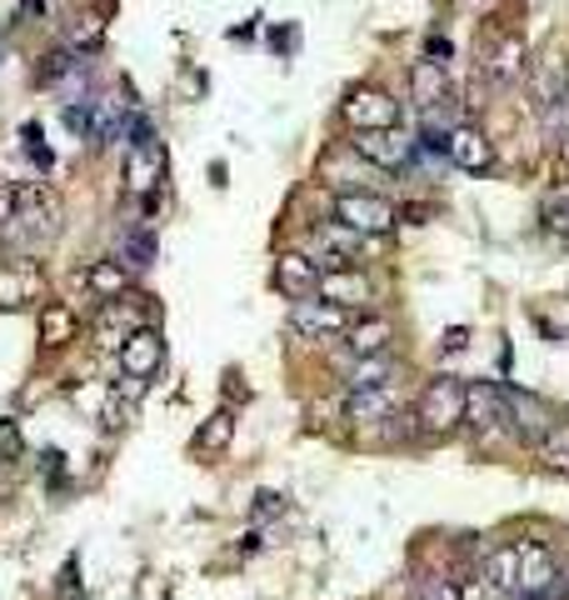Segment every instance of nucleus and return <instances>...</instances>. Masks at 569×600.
<instances>
[{
    "instance_id": "1",
    "label": "nucleus",
    "mask_w": 569,
    "mask_h": 600,
    "mask_svg": "<svg viewBox=\"0 0 569 600\" xmlns=\"http://www.w3.org/2000/svg\"><path fill=\"white\" fill-rule=\"evenodd\" d=\"M460 415H464V385L455 381V375H435V381H425V391H419L415 401V430L419 436H450V430H460Z\"/></svg>"
},
{
    "instance_id": "2",
    "label": "nucleus",
    "mask_w": 569,
    "mask_h": 600,
    "mask_svg": "<svg viewBox=\"0 0 569 600\" xmlns=\"http://www.w3.org/2000/svg\"><path fill=\"white\" fill-rule=\"evenodd\" d=\"M330 220H340L344 230L365 240H385L400 226V206L390 196H380V190H354V196H335Z\"/></svg>"
},
{
    "instance_id": "3",
    "label": "nucleus",
    "mask_w": 569,
    "mask_h": 600,
    "mask_svg": "<svg viewBox=\"0 0 569 600\" xmlns=\"http://www.w3.org/2000/svg\"><path fill=\"white\" fill-rule=\"evenodd\" d=\"M340 120L350 126L354 135L390 131V126H400V100L390 96L385 86H354L350 96L340 100Z\"/></svg>"
},
{
    "instance_id": "4",
    "label": "nucleus",
    "mask_w": 569,
    "mask_h": 600,
    "mask_svg": "<svg viewBox=\"0 0 569 600\" xmlns=\"http://www.w3.org/2000/svg\"><path fill=\"white\" fill-rule=\"evenodd\" d=\"M350 151L360 155L365 165H375L380 175H395V171H409L415 165V135L405 126H390V131H365L354 135Z\"/></svg>"
},
{
    "instance_id": "5",
    "label": "nucleus",
    "mask_w": 569,
    "mask_h": 600,
    "mask_svg": "<svg viewBox=\"0 0 569 600\" xmlns=\"http://www.w3.org/2000/svg\"><path fill=\"white\" fill-rule=\"evenodd\" d=\"M460 426L470 436H490V430H510V405H505V385L490 381H464V415Z\"/></svg>"
},
{
    "instance_id": "6",
    "label": "nucleus",
    "mask_w": 569,
    "mask_h": 600,
    "mask_svg": "<svg viewBox=\"0 0 569 600\" xmlns=\"http://www.w3.org/2000/svg\"><path fill=\"white\" fill-rule=\"evenodd\" d=\"M519 596L525 600H569L559 586V560L549 556L545 541H525L519 546Z\"/></svg>"
},
{
    "instance_id": "7",
    "label": "nucleus",
    "mask_w": 569,
    "mask_h": 600,
    "mask_svg": "<svg viewBox=\"0 0 569 600\" xmlns=\"http://www.w3.org/2000/svg\"><path fill=\"white\" fill-rule=\"evenodd\" d=\"M165 171H171V155H165V145H140V151H125V171H120V181H125V200H151L155 190L165 186Z\"/></svg>"
},
{
    "instance_id": "8",
    "label": "nucleus",
    "mask_w": 569,
    "mask_h": 600,
    "mask_svg": "<svg viewBox=\"0 0 569 600\" xmlns=\"http://www.w3.org/2000/svg\"><path fill=\"white\" fill-rule=\"evenodd\" d=\"M559 100H569V55L545 51L529 66V106H535V116H549Z\"/></svg>"
},
{
    "instance_id": "9",
    "label": "nucleus",
    "mask_w": 569,
    "mask_h": 600,
    "mask_svg": "<svg viewBox=\"0 0 569 600\" xmlns=\"http://www.w3.org/2000/svg\"><path fill=\"white\" fill-rule=\"evenodd\" d=\"M120 371L130 375V381H145L151 385V375H161L165 371V336L155 326H145V330H130L125 340H120Z\"/></svg>"
},
{
    "instance_id": "10",
    "label": "nucleus",
    "mask_w": 569,
    "mask_h": 600,
    "mask_svg": "<svg viewBox=\"0 0 569 600\" xmlns=\"http://www.w3.org/2000/svg\"><path fill=\"white\" fill-rule=\"evenodd\" d=\"M11 230L21 240H45L55 230V200L45 186H15V220Z\"/></svg>"
},
{
    "instance_id": "11",
    "label": "nucleus",
    "mask_w": 569,
    "mask_h": 600,
    "mask_svg": "<svg viewBox=\"0 0 569 600\" xmlns=\"http://www.w3.org/2000/svg\"><path fill=\"white\" fill-rule=\"evenodd\" d=\"M315 295L320 301H330V306L350 310V306H370L375 301V281H370L365 271H320V285H315Z\"/></svg>"
},
{
    "instance_id": "12",
    "label": "nucleus",
    "mask_w": 569,
    "mask_h": 600,
    "mask_svg": "<svg viewBox=\"0 0 569 600\" xmlns=\"http://www.w3.org/2000/svg\"><path fill=\"white\" fill-rule=\"evenodd\" d=\"M445 155H450L455 165H460L464 175H484L494 165V145L490 135L480 131V126H470V120H460L450 131V145H445Z\"/></svg>"
},
{
    "instance_id": "13",
    "label": "nucleus",
    "mask_w": 569,
    "mask_h": 600,
    "mask_svg": "<svg viewBox=\"0 0 569 600\" xmlns=\"http://www.w3.org/2000/svg\"><path fill=\"white\" fill-rule=\"evenodd\" d=\"M140 395H145V381H130V375H125V385H116V391L100 395L96 421H100V430H106V436H120V430L135 426V415H140Z\"/></svg>"
},
{
    "instance_id": "14",
    "label": "nucleus",
    "mask_w": 569,
    "mask_h": 600,
    "mask_svg": "<svg viewBox=\"0 0 569 600\" xmlns=\"http://www.w3.org/2000/svg\"><path fill=\"white\" fill-rule=\"evenodd\" d=\"M344 415H350L354 426H385V421H395V415H400L395 381H390V385H370V391H350Z\"/></svg>"
},
{
    "instance_id": "15",
    "label": "nucleus",
    "mask_w": 569,
    "mask_h": 600,
    "mask_svg": "<svg viewBox=\"0 0 569 600\" xmlns=\"http://www.w3.org/2000/svg\"><path fill=\"white\" fill-rule=\"evenodd\" d=\"M45 295V275L35 261H6L0 265V310H15L25 301H41Z\"/></svg>"
},
{
    "instance_id": "16",
    "label": "nucleus",
    "mask_w": 569,
    "mask_h": 600,
    "mask_svg": "<svg viewBox=\"0 0 569 600\" xmlns=\"http://www.w3.org/2000/svg\"><path fill=\"white\" fill-rule=\"evenodd\" d=\"M291 326L310 340H325V336H344L350 330V310L330 306V301H295L291 310Z\"/></svg>"
},
{
    "instance_id": "17",
    "label": "nucleus",
    "mask_w": 569,
    "mask_h": 600,
    "mask_svg": "<svg viewBox=\"0 0 569 600\" xmlns=\"http://www.w3.org/2000/svg\"><path fill=\"white\" fill-rule=\"evenodd\" d=\"M480 580L490 586V596H494V600L519 596V546H494V550H484V560H480Z\"/></svg>"
},
{
    "instance_id": "18",
    "label": "nucleus",
    "mask_w": 569,
    "mask_h": 600,
    "mask_svg": "<svg viewBox=\"0 0 569 600\" xmlns=\"http://www.w3.org/2000/svg\"><path fill=\"white\" fill-rule=\"evenodd\" d=\"M315 285H320V265L310 261L305 251H291L275 261V291L291 295V301H310Z\"/></svg>"
},
{
    "instance_id": "19",
    "label": "nucleus",
    "mask_w": 569,
    "mask_h": 600,
    "mask_svg": "<svg viewBox=\"0 0 569 600\" xmlns=\"http://www.w3.org/2000/svg\"><path fill=\"white\" fill-rule=\"evenodd\" d=\"M390 346H395V326H390L385 316H365V320H350V330H344V350H350L354 360L365 356H390Z\"/></svg>"
},
{
    "instance_id": "20",
    "label": "nucleus",
    "mask_w": 569,
    "mask_h": 600,
    "mask_svg": "<svg viewBox=\"0 0 569 600\" xmlns=\"http://www.w3.org/2000/svg\"><path fill=\"white\" fill-rule=\"evenodd\" d=\"M35 336H41V350H65L70 340L80 336L76 310L61 306V301H45L41 316H35Z\"/></svg>"
},
{
    "instance_id": "21",
    "label": "nucleus",
    "mask_w": 569,
    "mask_h": 600,
    "mask_svg": "<svg viewBox=\"0 0 569 600\" xmlns=\"http://www.w3.org/2000/svg\"><path fill=\"white\" fill-rule=\"evenodd\" d=\"M409 96H415V106L430 116V110L450 106V76H445V66H435V61H419L415 70H409Z\"/></svg>"
},
{
    "instance_id": "22",
    "label": "nucleus",
    "mask_w": 569,
    "mask_h": 600,
    "mask_svg": "<svg viewBox=\"0 0 569 600\" xmlns=\"http://www.w3.org/2000/svg\"><path fill=\"white\" fill-rule=\"evenodd\" d=\"M505 405H510V430H519L525 440H539L549 426H555V421H549V411L529 391H510V385H505Z\"/></svg>"
},
{
    "instance_id": "23",
    "label": "nucleus",
    "mask_w": 569,
    "mask_h": 600,
    "mask_svg": "<svg viewBox=\"0 0 569 600\" xmlns=\"http://www.w3.org/2000/svg\"><path fill=\"white\" fill-rule=\"evenodd\" d=\"M80 281H86V291L96 295L100 306H110V301H120V295H130V271L120 261H90Z\"/></svg>"
},
{
    "instance_id": "24",
    "label": "nucleus",
    "mask_w": 569,
    "mask_h": 600,
    "mask_svg": "<svg viewBox=\"0 0 569 600\" xmlns=\"http://www.w3.org/2000/svg\"><path fill=\"white\" fill-rule=\"evenodd\" d=\"M80 70H86V55H76L70 45H55V51L41 55V66H35V86H65Z\"/></svg>"
},
{
    "instance_id": "25",
    "label": "nucleus",
    "mask_w": 569,
    "mask_h": 600,
    "mask_svg": "<svg viewBox=\"0 0 569 600\" xmlns=\"http://www.w3.org/2000/svg\"><path fill=\"white\" fill-rule=\"evenodd\" d=\"M519 70H525V41H519V35H505V41L490 51V61H484V76H490V86H510Z\"/></svg>"
},
{
    "instance_id": "26",
    "label": "nucleus",
    "mask_w": 569,
    "mask_h": 600,
    "mask_svg": "<svg viewBox=\"0 0 569 600\" xmlns=\"http://www.w3.org/2000/svg\"><path fill=\"white\" fill-rule=\"evenodd\" d=\"M100 41H106V21H100V11H76L70 21H65V41L61 45H70L76 55H90Z\"/></svg>"
},
{
    "instance_id": "27",
    "label": "nucleus",
    "mask_w": 569,
    "mask_h": 600,
    "mask_svg": "<svg viewBox=\"0 0 569 600\" xmlns=\"http://www.w3.org/2000/svg\"><path fill=\"white\" fill-rule=\"evenodd\" d=\"M120 265H125V271H151L155 265V230L145 226V230H125V236H120Z\"/></svg>"
},
{
    "instance_id": "28",
    "label": "nucleus",
    "mask_w": 569,
    "mask_h": 600,
    "mask_svg": "<svg viewBox=\"0 0 569 600\" xmlns=\"http://www.w3.org/2000/svg\"><path fill=\"white\" fill-rule=\"evenodd\" d=\"M539 446V460H545V470H555V476H569V421H555V426L545 430V436L535 440Z\"/></svg>"
},
{
    "instance_id": "29",
    "label": "nucleus",
    "mask_w": 569,
    "mask_h": 600,
    "mask_svg": "<svg viewBox=\"0 0 569 600\" xmlns=\"http://www.w3.org/2000/svg\"><path fill=\"white\" fill-rule=\"evenodd\" d=\"M400 375V366L390 356H365L350 366V391H370V385H390Z\"/></svg>"
},
{
    "instance_id": "30",
    "label": "nucleus",
    "mask_w": 569,
    "mask_h": 600,
    "mask_svg": "<svg viewBox=\"0 0 569 600\" xmlns=\"http://www.w3.org/2000/svg\"><path fill=\"white\" fill-rule=\"evenodd\" d=\"M230 436H236V411H216L195 430V450H226Z\"/></svg>"
},
{
    "instance_id": "31",
    "label": "nucleus",
    "mask_w": 569,
    "mask_h": 600,
    "mask_svg": "<svg viewBox=\"0 0 569 600\" xmlns=\"http://www.w3.org/2000/svg\"><path fill=\"white\" fill-rule=\"evenodd\" d=\"M539 216H545V230H549V236H569V186L549 190L545 206H539Z\"/></svg>"
},
{
    "instance_id": "32",
    "label": "nucleus",
    "mask_w": 569,
    "mask_h": 600,
    "mask_svg": "<svg viewBox=\"0 0 569 600\" xmlns=\"http://www.w3.org/2000/svg\"><path fill=\"white\" fill-rule=\"evenodd\" d=\"M25 456V436H21V421H0V460L11 466V460Z\"/></svg>"
},
{
    "instance_id": "33",
    "label": "nucleus",
    "mask_w": 569,
    "mask_h": 600,
    "mask_svg": "<svg viewBox=\"0 0 569 600\" xmlns=\"http://www.w3.org/2000/svg\"><path fill=\"white\" fill-rule=\"evenodd\" d=\"M125 141H130V151H140V145H155V120L145 116V110H135V116L125 120Z\"/></svg>"
},
{
    "instance_id": "34",
    "label": "nucleus",
    "mask_w": 569,
    "mask_h": 600,
    "mask_svg": "<svg viewBox=\"0 0 569 600\" xmlns=\"http://www.w3.org/2000/svg\"><path fill=\"white\" fill-rule=\"evenodd\" d=\"M415 600H460V590H455L450 576H425L415 586Z\"/></svg>"
},
{
    "instance_id": "35",
    "label": "nucleus",
    "mask_w": 569,
    "mask_h": 600,
    "mask_svg": "<svg viewBox=\"0 0 569 600\" xmlns=\"http://www.w3.org/2000/svg\"><path fill=\"white\" fill-rule=\"evenodd\" d=\"M61 120H65V131H76L90 141V100H70V106L61 110Z\"/></svg>"
},
{
    "instance_id": "36",
    "label": "nucleus",
    "mask_w": 569,
    "mask_h": 600,
    "mask_svg": "<svg viewBox=\"0 0 569 600\" xmlns=\"http://www.w3.org/2000/svg\"><path fill=\"white\" fill-rule=\"evenodd\" d=\"M250 511H255V521H270V515H280V511H285V495H280V491H260Z\"/></svg>"
},
{
    "instance_id": "37",
    "label": "nucleus",
    "mask_w": 569,
    "mask_h": 600,
    "mask_svg": "<svg viewBox=\"0 0 569 600\" xmlns=\"http://www.w3.org/2000/svg\"><path fill=\"white\" fill-rule=\"evenodd\" d=\"M11 220H15V186L0 181V226H11Z\"/></svg>"
},
{
    "instance_id": "38",
    "label": "nucleus",
    "mask_w": 569,
    "mask_h": 600,
    "mask_svg": "<svg viewBox=\"0 0 569 600\" xmlns=\"http://www.w3.org/2000/svg\"><path fill=\"white\" fill-rule=\"evenodd\" d=\"M464 346H470V330H464V326H455V330H445V336H440L445 356H455V350H464Z\"/></svg>"
},
{
    "instance_id": "39",
    "label": "nucleus",
    "mask_w": 569,
    "mask_h": 600,
    "mask_svg": "<svg viewBox=\"0 0 569 600\" xmlns=\"http://www.w3.org/2000/svg\"><path fill=\"white\" fill-rule=\"evenodd\" d=\"M425 51H430V61H435V66H440V61H450V41H440V35H435V41L425 45Z\"/></svg>"
},
{
    "instance_id": "40",
    "label": "nucleus",
    "mask_w": 569,
    "mask_h": 600,
    "mask_svg": "<svg viewBox=\"0 0 569 600\" xmlns=\"http://www.w3.org/2000/svg\"><path fill=\"white\" fill-rule=\"evenodd\" d=\"M559 586H565V596H569V556H559Z\"/></svg>"
},
{
    "instance_id": "41",
    "label": "nucleus",
    "mask_w": 569,
    "mask_h": 600,
    "mask_svg": "<svg viewBox=\"0 0 569 600\" xmlns=\"http://www.w3.org/2000/svg\"><path fill=\"white\" fill-rule=\"evenodd\" d=\"M559 161H565V171H569V131L559 135Z\"/></svg>"
},
{
    "instance_id": "42",
    "label": "nucleus",
    "mask_w": 569,
    "mask_h": 600,
    "mask_svg": "<svg viewBox=\"0 0 569 600\" xmlns=\"http://www.w3.org/2000/svg\"><path fill=\"white\" fill-rule=\"evenodd\" d=\"M565 240H569V236H565Z\"/></svg>"
}]
</instances>
